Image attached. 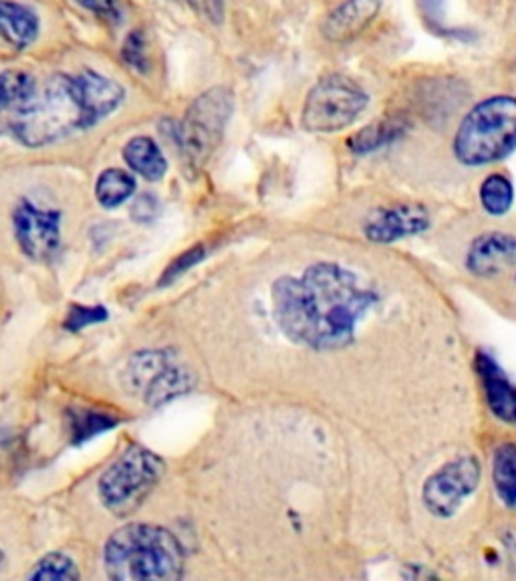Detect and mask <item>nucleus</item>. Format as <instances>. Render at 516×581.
<instances>
[{
    "label": "nucleus",
    "instance_id": "obj_3",
    "mask_svg": "<svg viewBox=\"0 0 516 581\" xmlns=\"http://www.w3.org/2000/svg\"><path fill=\"white\" fill-rule=\"evenodd\" d=\"M103 568L115 581H176L184 573V549L164 527L130 523L107 539Z\"/></svg>",
    "mask_w": 516,
    "mask_h": 581
},
{
    "label": "nucleus",
    "instance_id": "obj_28",
    "mask_svg": "<svg viewBox=\"0 0 516 581\" xmlns=\"http://www.w3.org/2000/svg\"><path fill=\"white\" fill-rule=\"evenodd\" d=\"M206 21L220 24L225 21V0H186Z\"/></svg>",
    "mask_w": 516,
    "mask_h": 581
},
{
    "label": "nucleus",
    "instance_id": "obj_6",
    "mask_svg": "<svg viewBox=\"0 0 516 581\" xmlns=\"http://www.w3.org/2000/svg\"><path fill=\"white\" fill-rule=\"evenodd\" d=\"M166 465L142 446H130L100 479V497L112 513H134L147 495L156 489Z\"/></svg>",
    "mask_w": 516,
    "mask_h": 581
},
{
    "label": "nucleus",
    "instance_id": "obj_29",
    "mask_svg": "<svg viewBox=\"0 0 516 581\" xmlns=\"http://www.w3.org/2000/svg\"><path fill=\"white\" fill-rule=\"evenodd\" d=\"M81 9L93 12L107 21H120V4L117 0H75Z\"/></svg>",
    "mask_w": 516,
    "mask_h": 581
},
{
    "label": "nucleus",
    "instance_id": "obj_19",
    "mask_svg": "<svg viewBox=\"0 0 516 581\" xmlns=\"http://www.w3.org/2000/svg\"><path fill=\"white\" fill-rule=\"evenodd\" d=\"M134 193V176L122 168L102 172L95 184V198L103 208H117L127 203Z\"/></svg>",
    "mask_w": 516,
    "mask_h": 581
},
{
    "label": "nucleus",
    "instance_id": "obj_17",
    "mask_svg": "<svg viewBox=\"0 0 516 581\" xmlns=\"http://www.w3.org/2000/svg\"><path fill=\"white\" fill-rule=\"evenodd\" d=\"M493 485L496 497L508 509H516V445L505 443L494 450Z\"/></svg>",
    "mask_w": 516,
    "mask_h": 581
},
{
    "label": "nucleus",
    "instance_id": "obj_7",
    "mask_svg": "<svg viewBox=\"0 0 516 581\" xmlns=\"http://www.w3.org/2000/svg\"><path fill=\"white\" fill-rule=\"evenodd\" d=\"M370 105V95L358 81L331 73L314 83L303 105V127L313 134H336L353 126Z\"/></svg>",
    "mask_w": 516,
    "mask_h": 581
},
{
    "label": "nucleus",
    "instance_id": "obj_1",
    "mask_svg": "<svg viewBox=\"0 0 516 581\" xmlns=\"http://www.w3.org/2000/svg\"><path fill=\"white\" fill-rule=\"evenodd\" d=\"M378 301V291L361 274L337 262H314L301 277H282L272 286L279 330L291 342L317 352L341 350L353 342Z\"/></svg>",
    "mask_w": 516,
    "mask_h": 581
},
{
    "label": "nucleus",
    "instance_id": "obj_31",
    "mask_svg": "<svg viewBox=\"0 0 516 581\" xmlns=\"http://www.w3.org/2000/svg\"><path fill=\"white\" fill-rule=\"evenodd\" d=\"M2 561H4V553H2V549H0V568H2Z\"/></svg>",
    "mask_w": 516,
    "mask_h": 581
},
{
    "label": "nucleus",
    "instance_id": "obj_5",
    "mask_svg": "<svg viewBox=\"0 0 516 581\" xmlns=\"http://www.w3.org/2000/svg\"><path fill=\"white\" fill-rule=\"evenodd\" d=\"M235 110V93L218 85L198 95L184 120L172 126V142L180 149L184 160L203 166L213 156L225 136L226 124Z\"/></svg>",
    "mask_w": 516,
    "mask_h": 581
},
{
    "label": "nucleus",
    "instance_id": "obj_4",
    "mask_svg": "<svg viewBox=\"0 0 516 581\" xmlns=\"http://www.w3.org/2000/svg\"><path fill=\"white\" fill-rule=\"evenodd\" d=\"M516 149V97L491 95L462 117L452 139V154L468 168H483L508 158Z\"/></svg>",
    "mask_w": 516,
    "mask_h": 581
},
{
    "label": "nucleus",
    "instance_id": "obj_8",
    "mask_svg": "<svg viewBox=\"0 0 516 581\" xmlns=\"http://www.w3.org/2000/svg\"><path fill=\"white\" fill-rule=\"evenodd\" d=\"M481 479L483 467L476 456H456L444 463L427 477L422 487V502L427 513L438 519L454 517L464 501L476 492Z\"/></svg>",
    "mask_w": 516,
    "mask_h": 581
},
{
    "label": "nucleus",
    "instance_id": "obj_12",
    "mask_svg": "<svg viewBox=\"0 0 516 581\" xmlns=\"http://www.w3.org/2000/svg\"><path fill=\"white\" fill-rule=\"evenodd\" d=\"M476 374L481 377L484 400L494 418L516 426V386L513 380L488 352L476 354Z\"/></svg>",
    "mask_w": 516,
    "mask_h": 581
},
{
    "label": "nucleus",
    "instance_id": "obj_27",
    "mask_svg": "<svg viewBox=\"0 0 516 581\" xmlns=\"http://www.w3.org/2000/svg\"><path fill=\"white\" fill-rule=\"evenodd\" d=\"M203 247H196V249H192V251L184 252L182 257H178V259L172 262L168 269H166V273L162 277V286H168L174 279H178L180 274L186 273V271H188L190 267H194L196 262L203 261Z\"/></svg>",
    "mask_w": 516,
    "mask_h": 581
},
{
    "label": "nucleus",
    "instance_id": "obj_10",
    "mask_svg": "<svg viewBox=\"0 0 516 581\" xmlns=\"http://www.w3.org/2000/svg\"><path fill=\"white\" fill-rule=\"evenodd\" d=\"M432 218L422 205H393L375 208L363 222L365 239L375 245H392L426 232Z\"/></svg>",
    "mask_w": 516,
    "mask_h": 581
},
{
    "label": "nucleus",
    "instance_id": "obj_22",
    "mask_svg": "<svg viewBox=\"0 0 516 581\" xmlns=\"http://www.w3.org/2000/svg\"><path fill=\"white\" fill-rule=\"evenodd\" d=\"M168 365L169 357L162 352H144L135 354L134 360L127 365V382L132 387H144L146 390L157 374H162Z\"/></svg>",
    "mask_w": 516,
    "mask_h": 581
},
{
    "label": "nucleus",
    "instance_id": "obj_32",
    "mask_svg": "<svg viewBox=\"0 0 516 581\" xmlns=\"http://www.w3.org/2000/svg\"><path fill=\"white\" fill-rule=\"evenodd\" d=\"M515 286H516V279H515Z\"/></svg>",
    "mask_w": 516,
    "mask_h": 581
},
{
    "label": "nucleus",
    "instance_id": "obj_13",
    "mask_svg": "<svg viewBox=\"0 0 516 581\" xmlns=\"http://www.w3.org/2000/svg\"><path fill=\"white\" fill-rule=\"evenodd\" d=\"M382 4V0H343L327 14L321 33L331 43H348L378 19Z\"/></svg>",
    "mask_w": 516,
    "mask_h": 581
},
{
    "label": "nucleus",
    "instance_id": "obj_11",
    "mask_svg": "<svg viewBox=\"0 0 516 581\" xmlns=\"http://www.w3.org/2000/svg\"><path fill=\"white\" fill-rule=\"evenodd\" d=\"M516 262V237L508 232H484L466 251V271L478 279H493Z\"/></svg>",
    "mask_w": 516,
    "mask_h": 581
},
{
    "label": "nucleus",
    "instance_id": "obj_20",
    "mask_svg": "<svg viewBox=\"0 0 516 581\" xmlns=\"http://www.w3.org/2000/svg\"><path fill=\"white\" fill-rule=\"evenodd\" d=\"M192 376L182 367L168 365L162 374L154 377V382L146 387V402L149 406L166 404L168 400L180 396L182 392L190 390Z\"/></svg>",
    "mask_w": 516,
    "mask_h": 581
},
{
    "label": "nucleus",
    "instance_id": "obj_2",
    "mask_svg": "<svg viewBox=\"0 0 516 581\" xmlns=\"http://www.w3.org/2000/svg\"><path fill=\"white\" fill-rule=\"evenodd\" d=\"M124 100V85L93 69L59 73L14 110L12 136L27 148H45L102 124Z\"/></svg>",
    "mask_w": 516,
    "mask_h": 581
},
{
    "label": "nucleus",
    "instance_id": "obj_18",
    "mask_svg": "<svg viewBox=\"0 0 516 581\" xmlns=\"http://www.w3.org/2000/svg\"><path fill=\"white\" fill-rule=\"evenodd\" d=\"M478 198H481V206L488 217H506L515 205V186L505 174L493 172L481 184Z\"/></svg>",
    "mask_w": 516,
    "mask_h": 581
},
{
    "label": "nucleus",
    "instance_id": "obj_16",
    "mask_svg": "<svg viewBox=\"0 0 516 581\" xmlns=\"http://www.w3.org/2000/svg\"><path fill=\"white\" fill-rule=\"evenodd\" d=\"M405 134V124L402 120H378L370 126L361 127L360 132H355L353 136L349 137L348 146L353 154H371L378 149L390 146L393 142H398L400 137Z\"/></svg>",
    "mask_w": 516,
    "mask_h": 581
},
{
    "label": "nucleus",
    "instance_id": "obj_24",
    "mask_svg": "<svg viewBox=\"0 0 516 581\" xmlns=\"http://www.w3.org/2000/svg\"><path fill=\"white\" fill-rule=\"evenodd\" d=\"M122 58L127 68L134 69L135 73H147L149 71V59H147L146 37L142 31H132L125 37L122 46Z\"/></svg>",
    "mask_w": 516,
    "mask_h": 581
},
{
    "label": "nucleus",
    "instance_id": "obj_25",
    "mask_svg": "<svg viewBox=\"0 0 516 581\" xmlns=\"http://www.w3.org/2000/svg\"><path fill=\"white\" fill-rule=\"evenodd\" d=\"M73 436L75 440H85V438H91L102 430H107L110 426L115 424V421L107 418V416H102V414H93V412H85L81 416H75L73 421Z\"/></svg>",
    "mask_w": 516,
    "mask_h": 581
},
{
    "label": "nucleus",
    "instance_id": "obj_26",
    "mask_svg": "<svg viewBox=\"0 0 516 581\" xmlns=\"http://www.w3.org/2000/svg\"><path fill=\"white\" fill-rule=\"evenodd\" d=\"M107 320V311L95 305V308H85V305H73L69 311V318L65 320V328L71 331L83 330L93 323H102Z\"/></svg>",
    "mask_w": 516,
    "mask_h": 581
},
{
    "label": "nucleus",
    "instance_id": "obj_14",
    "mask_svg": "<svg viewBox=\"0 0 516 581\" xmlns=\"http://www.w3.org/2000/svg\"><path fill=\"white\" fill-rule=\"evenodd\" d=\"M39 31L41 23L33 9L17 0H0V39L4 43L24 51L37 41Z\"/></svg>",
    "mask_w": 516,
    "mask_h": 581
},
{
    "label": "nucleus",
    "instance_id": "obj_21",
    "mask_svg": "<svg viewBox=\"0 0 516 581\" xmlns=\"http://www.w3.org/2000/svg\"><path fill=\"white\" fill-rule=\"evenodd\" d=\"M37 90L33 75L27 71L11 69L0 73V112L19 107Z\"/></svg>",
    "mask_w": 516,
    "mask_h": 581
},
{
    "label": "nucleus",
    "instance_id": "obj_30",
    "mask_svg": "<svg viewBox=\"0 0 516 581\" xmlns=\"http://www.w3.org/2000/svg\"><path fill=\"white\" fill-rule=\"evenodd\" d=\"M156 215V200L154 196L149 194H144L137 198V203L134 205V218L140 220V222H149L152 218Z\"/></svg>",
    "mask_w": 516,
    "mask_h": 581
},
{
    "label": "nucleus",
    "instance_id": "obj_23",
    "mask_svg": "<svg viewBox=\"0 0 516 581\" xmlns=\"http://www.w3.org/2000/svg\"><path fill=\"white\" fill-rule=\"evenodd\" d=\"M29 580L34 581H78V566L65 553H49L34 566L29 573Z\"/></svg>",
    "mask_w": 516,
    "mask_h": 581
},
{
    "label": "nucleus",
    "instance_id": "obj_9",
    "mask_svg": "<svg viewBox=\"0 0 516 581\" xmlns=\"http://www.w3.org/2000/svg\"><path fill=\"white\" fill-rule=\"evenodd\" d=\"M14 237L21 251L37 262L56 259L61 251V212L21 200L12 212Z\"/></svg>",
    "mask_w": 516,
    "mask_h": 581
},
{
    "label": "nucleus",
    "instance_id": "obj_15",
    "mask_svg": "<svg viewBox=\"0 0 516 581\" xmlns=\"http://www.w3.org/2000/svg\"><path fill=\"white\" fill-rule=\"evenodd\" d=\"M124 160L135 174H140L149 183H156L168 170V162L164 158L162 149L147 136L132 137L125 144Z\"/></svg>",
    "mask_w": 516,
    "mask_h": 581
}]
</instances>
